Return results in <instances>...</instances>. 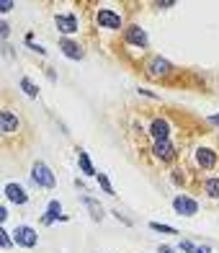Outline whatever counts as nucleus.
Returning a JSON list of instances; mask_svg holds the SVG:
<instances>
[{"label": "nucleus", "mask_w": 219, "mask_h": 253, "mask_svg": "<svg viewBox=\"0 0 219 253\" xmlns=\"http://www.w3.org/2000/svg\"><path fill=\"white\" fill-rule=\"evenodd\" d=\"M173 210L181 217H193V214H199V202L191 199L188 194H178V197L173 199Z\"/></svg>", "instance_id": "6"}, {"label": "nucleus", "mask_w": 219, "mask_h": 253, "mask_svg": "<svg viewBox=\"0 0 219 253\" xmlns=\"http://www.w3.org/2000/svg\"><path fill=\"white\" fill-rule=\"evenodd\" d=\"M31 181L36 183V186H41V189H54V183H57L52 168L44 163V160H36V163L31 166Z\"/></svg>", "instance_id": "2"}, {"label": "nucleus", "mask_w": 219, "mask_h": 253, "mask_svg": "<svg viewBox=\"0 0 219 253\" xmlns=\"http://www.w3.org/2000/svg\"><path fill=\"white\" fill-rule=\"evenodd\" d=\"M13 240L21 248H34L39 243V235H36V230H34L31 225H18L13 230Z\"/></svg>", "instance_id": "5"}, {"label": "nucleus", "mask_w": 219, "mask_h": 253, "mask_svg": "<svg viewBox=\"0 0 219 253\" xmlns=\"http://www.w3.org/2000/svg\"><path fill=\"white\" fill-rule=\"evenodd\" d=\"M0 132H3L5 140L21 132V117H18V114L10 109V106H3V109H0Z\"/></svg>", "instance_id": "1"}, {"label": "nucleus", "mask_w": 219, "mask_h": 253, "mask_svg": "<svg viewBox=\"0 0 219 253\" xmlns=\"http://www.w3.org/2000/svg\"><path fill=\"white\" fill-rule=\"evenodd\" d=\"M152 155L157 158V160H165V163H170V160H176V145H173L170 140H165V142H155L152 145Z\"/></svg>", "instance_id": "11"}, {"label": "nucleus", "mask_w": 219, "mask_h": 253, "mask_svg": "<svg viewBox=\"0 0 219 253\" xmlns=\"http://www.w3.org/2000/svg\"><path fill=\"white\" fill-rule=\"evenodd\" d=\"M124 42H126V44H132V47L147 49V44H149V37H147V31H145L142 26H137V24H129V26H124Z\"/></svg>", "instance_id": "3"}, {"label": "nucleus", "mask_w": 219, "mask_h": 253, "mask_svg": "<svg viewBox=\"0 0 219 253\" xmlns=\"http://www.w3.org/2000/svg\"><path fill=\"white\" fill-rule=\"evenodd\" d=\"M0 243H3V248H10V246H13V240H10V233H8V230H0Z\"/></svg>", "instance_id": "22"}, {"label": "nucleus", "mask_w": 219, "mask_h": 253, "mask_svg": "<svg viewBox=\"0 0 219 253\" xmlns=\"http://www.w3.org/2000/svg\"><path fill=\"white\" fill-rule=\"evenodd\" d=\"M60 49H62V54H65V57H70V60H75V62L85 57V49L80 47V44L70 42L67 37H62V39H60Z\"/></svg>", "instance_id": "13"}, {"label": "nucleus", "mask_w": 219, "mask_h": 253, "mask_svg": "<svg viewBox=\"0 0 219 253\" xmlns=\"http://www.w3.org/2000/svg\"><path fill=\"white\" fill-rule=\"evenodd\" d=\"M54 24L60 29V34H77V18L73 13H57L54 16Z\"/></svg>", "instance_id": "12"}, {"label": "nucleus", "mask_w": 219, "mask_h": 253, "mask_svg": "<svg viewBox=\"0 0 219 253\" xmlns=\"http://www.w3.org/2000/svg\"><path fill=\"white\" fill-rule=\"evenodd\" d=\"M3 194H5V199H8L10 204H18V207L29 202V194H26V189L21 186L18 181H8L5 189H3Z\"/></svg>", "instance_id": "9"}, {"label": "nucleus", "mask_w": 219, "mask_h": 253, "mask_svg": "<svg viewBox=\"0 0 219 253\" xmlns=\"http://www.w3.org/2000/svg\"><path fill=\"white\" fill-rule=\"evenodd\" d=\"M0 37H3V39L8 37V24H0Z\"/></svg>", "instance_id": "25"}, {"label": "nucleus", "mask_w": 219, "mask_h": 253, "mask_svg": "<svg viewBox=\"0 0 219 253\" xmlns=\"http://www.w3.org/2000/svg\"><path fill=\"white\" fill-rule=\"evenodd\" d=\"M149 227H152L155 233H165V235H176V233H178L176 227H170V225H163V222H149Z\"/></svg>", "instance_id": "20"}, {"label": "nucleus", "mask_w": 219, "mask_h": 253, "mask_svg": "<svg viewBox=\"0 0 219 253\" xmlns=\"http://www.w3.org/2000/svg\"><path fill=\"white\" fill-rule=\"evenodd\" d=\"M83 204L88 207V210H90V217H93V220L96 222H101L103 220V214H106V212H103V207L96 202V199H90V197H83Z\"/></svg>", "instance_id": "15"}, {"label": "nucleus", "mask_w": 219, "mask_h": 253, "mask_svg": "<svg viewBox=\"0 0 219 253\" xmlns=\"http://www.w3.org/2000/svg\"><path fill=\"white\" fill-rule=\"evenodd\" d=\"M206 124H212V126H219V114H214V117L206 119Z\"/></svg>", "instance_id": "24"}, {"label": "nucleus", "mask_w": 219, "mask_h": 253, "mask_svg": "<svg viewBox=\"0 0 219 253\" xmlns=\"http://www.w3.org/2000/svg\"><path fill=\"white\" fill-rule=\"evenodd\" d=\"M77 163H80V168H83V173H85V176H98V173H96V168H93V163H90V158H88V153H85V150H80V153H77Z\"/></svg>", "instance_id": "18"}, {"label": "nucleus", "mask_w": 219, "mask_h": 253, "mask_svg": "<svg viewBox=\"0 0 219 253\" xmlns=\"http://www.w3.org/2000/svg\"><path fill=\"white\" fill-rule=\"evenodd\" d=\"M181 251H186V253H199V246H193L191 240H181Z\"/></svg>", "instance_id": "21"}, {"label": "nucleus", "mask_w": 219, "mask_h": 253, "mask_svg": "<svg viewBox=\"0 0 219 253\" xmlns=\"http://www.w3.org/2000/svg\"><path fill=\"white\" fill-rule=\"evenodd\" d=\"M98 183H101L103 194H109V197H116V191H113V186H111V181H109L106 173H98Z\"/></svg>", "instance_id": "19"}, {"label": "nucleus", "mask_w": 219, "mask_h": 253, "mask_svg": "<svg viewBox=\"0 0 219 253\" xmlns=\"http://www.w3.org/2000/svg\"><path fill=\"white\" fill-rule=\"evenodd\" d=\"M10 8H13V3H10V0H3V3H0V13H8Z\"/></svg>", "instance_id": "23"}, {"label": "nucleus", "mask_w": 219, "mask_h": 253, "mask_svg": "<svg viewBox=\"0 0 219 253\" xmlns=\"http://www.w3.org/2000/svg\"><path fill=\"white\" fill-rule=\"evenodd\" d=\"M157 253H173V248H168V246H160V248H157Z\"/></svg>", "instance_id": "26"}, {"label": "nucleus", "mask_w": 219, "mask_h": 253, "mask_svg": "<svg viewBox=\"0 0 219 253\" xmlns=\"http://www.w3.org/2000/svg\"><path fill=\"white\" fill-rule=\"evenodd\" d=\"M67 217L62 214V204L57 202V199H52L49 202V207H47V214L41 217V225H52V222H65Z\"/></svg>", "instance_id": "14"}, {"label": "nucleus", "mask_w": 219, "mask_h": 253, "mask_svg": "<svg viewBox=\"0 0 219 253\" xmlns=\"http://www.w3.org/2000/svg\"><path fill=\"white\" fill-rule=\"evenodd\" d=\"M21 90H24V93H26L29 98H36V96H39V85L34 83V80H31L29 75L21 78Z\"/></svg>", "instance_id": "17"}, {"label": "nucleus", "mask_w": 219, "mask_h": 253, "mask_svg": "<svg viewBox=\"0 0 219 253\" xmlns=\"http://www.w3.org/2000/svg\"><path fill=\"white\" fill-rule=\"evenodd\" d=\"M170 122L165 119V117H155L152 122H149V126H147V134L152 137L155 142H165V140H170Z\"/></svg>", "instance_id": "4"}, {"label": "nucleus", "mask_w": 219, "mask_h": 253, "mask_svg": "<svg viewBox=\"0 0 219 253\" xmlns=\"http://www.w3.org/2000/svg\"><path fill=\"white\" fill-rule=\"evenodd\" d=\"M196 158V166H199L201 170H212L217 166V153L212 150V147H199V150L193 153Z\"/></svg>", "instance_id": "10"}, {"label": "nucleus", "mask_w": 219, "mask_h": 253, "mask_svg": "<svg viewBox=\"0 0 219 253\" xmlns=\"http://www.w3.org/2000/svg\"><path fill=\"white\" fill-rule=\"evenodd\" d=\"M204 194L209 199H219V176H212L204 181Z\"/></svg>", "instance_id": "16"}, {"label": "nucleus", "mask_w": 219, "mask_h": 253, "mask_svg": "<svg viewBox=\"0 0 219 253\" xmlns=\"http://www.w3.org/2000/svg\"><path fill=\"white\" fill-rule=\"evenodd\" d=\"M96 21H98V26L111 29V31H119V29L124 26V18L116 13V10H111V8H101L98 16H96Z\"/></svg>", "instance_id": "7"}, {"label": "nucleus", "mask_w": 219, "mask_h": 253, "mask_svg": "<svg viewBox=\"0 0 219 253\" xmlns=\"http://www.w3.org/2000/svg\"><path fill=\"white\" fill-rule=\"evenodd\" d=\"M145 70L149 78H165L173 73V65L165 60V57H149L147 65H145Z\"/></svg>", "instance_id": "8"}]
</instances>
